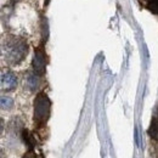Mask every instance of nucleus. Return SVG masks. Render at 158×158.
Here are the masks:
<instances>
[{
	"mask_svg": "<svg viewBox=\"0 0 158 158\" xmlns=\"http://www.w3.org/2000/svg\"><path fill=\"white\" fill-rule=\"evenodd\" d=\"M17 85V79L11 72H2L1 74V89L4 91L14 90Z\"/></svg>",
	"mask_w": 158,
	"mask_h": 158,
	"instance_id": "nucleus-3",
	"label": "nucleus"
},
{
	"mask_svg": "<svg viewBox=\"0 0 158 158\" xmlns=\"http://www.w3.org/2000/svg\"><path fill=\"white\" fill-rule=\"evenodd\" d=\"M45 56L41 50H35L34 57H33V68L37 74H43L45 71Z\"/></svg>",
	"mask_w": 158,
	"mask_h": 158,
	"instance_id": "nucleus-4",
	"label": "nucleus"
},
{
	"mask_svg": "<svg viewBox=\"0 0 158 158\" xmlns=\"http://www.w3.org/2000/svg\"><path fill=\"white\" fill-rule=\"evenodd\" d=\"M50 100L45 94H39L34 101V120L39 124L45 123L50 116Z\"/></svg>",
	"mask_w": 158,
	"mask_h": 158,
	"instance_id": "nucleus-2",
	"label": "nucleus"
},
{
	"mask_svg": "<svg viewBox=\"0 0 158 158\" xmlns=\"http://www.w3.org/2000/svg\"><path fill=\"white\" fill-rule=\"evenodd\" d=\"M12 105H14L12 99H10L7 96H2L1 98V107H2V110H9V108L12 107Z\"/></svg>",
	"mask_w": 158,
	"mask_h": 158,
	"instance_id": "nucleus-7",
	"label": "nucleus"
},
{
	"mask_svg": "<svg viewBox=\"0 0 158 158\" xmlns=\"http://www.w3.org/2000/svg\"><path fill=\"white\" fill-rule=\"evenodd\" d=\"M147 6L152 12L158 15V0H147Z\"/></svg>",
	"mask_w": 158,
	"mask_h": 158,
	"instance_id": "nucleus-8",
	"label": "nucleus"
},
{
	"mask_svg": "<svg viewBox=\"0 0 158 158\" xmlns=\"http://www.w3.org/2000/svg\"><path fill=\"white\" fill-rule=\"evenodd\" d=\"M39 85V79H38V76L35 74H29L27 77V86L31 89V90H35Z\"/></svg>",
	"mask_w": 158,
	"mask_h": 158,
	"instance_id": "nucleus-5",
	"label": "nucleus"
},
{
	"mask_svg": "<svg viewBox=\"0 0 158 158\" xmlns=\"http://www.w3.org/2000/svg\"><path fill=\"white\" fill-rule=\"evenodd\" d=\"M148 135L153 140L158 141V120L157 119H153L150 128H148Z\"/></svg>",
	"mask_w": 158,
	"mask_h": 158,
	"instance_id": "nucleus-6",
	"label": "nucleus"
},
{
	"mask_svg": "<svg viewBox=\"0 0 158 158\" xmlns=\"http://www.w3.org/2000/svg\"><path fill=\"white\" fill-rule=\"evenodd\" d=\"M27 54V44L21 39L11 38L2 44V56L9 63L17 64Z\"/></svg>",
	"mask_w": 158,
	"mask_h": 158,
	"instance_id": "nucleus-1",
	"label": "nucleus"
},
{
	"mask_svg": "<svg viewBox=\"0 0 158 158\" xmlns=\"http://www.w3.org/2000/svg\"><path fill=\"white\" fill-rule=\"evenodd\" d=\"M22 158H37V157H35V153L31 151V152H28V153H26V155H24V156H23V157H22Z\"/></svg>",
	"mask_w": 158,
	"mask_h": 158,
	"instance_id": "nucleus-9",
	"label": "nucleus"
}]
</instances>
